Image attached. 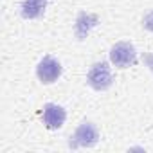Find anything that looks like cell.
Listing matches in <instances>:
<instances>
[{
  "instance_id": "cell-1",
  "label": "cell",
  "mask_w": 153,
  "mask_h": 153,
  "mask_svg": "<svg viewBox=\"0 0 153 153\" xmlns=\"http://www.w3.org/2000/svg\"><path fill=\"white\" fill-rule=\"evenodd\" d=\"M87 85L97 92H105L114 85V72L110 63L97 61L94 63L87 72Z\"/></svg>"
},
{
  "instance_id": "cell-2",
  "label": "cell",
  "mask_w": 153,
  "mask_h": 153,
  "mask_svg": "<svg viewBox=\"0 0 153 153\" xmlns=\"http://www.w3.org/2000/svg\"><path fill=\"white\" fill-rule=\"evenodd\" d=\"M99 140V131L96 128V124L88 123V121H83L76 131L70 135V140H68V148L72 149H78V148H92L96 146Z\"/></svg>"
},
{
  "instance_id": "cell-3",
  "label": "cell",
  "mask_w": 153,
  "mask_h": 153,
  "mask_svg": "<svg viewBox=\"0 0 153 153\" xmlns=\"http://www.w3.org/2000/svg\"><path fill=\"white\" fill-rule=\"evenodd\" d=\"M137 61L135 45L130 42H117L110 49V63L117 68H128Z\"/></svg>"
},
{
  "instance_id": "cell-4",
  "label": "cell",
  "mask_w": 153,
  "mask_h": 153,
  "mask_svg": "<svg viewBox=\"0 0 153 153\" xmlns=\"http://www.w3.org/2000/svg\"><path fill=\"white\" fill-rule=\"evenodd\" d=\"M61 72H63V67L54 56H43L40 59V63L36 65V76L43 85H51V83L58 81Z\"/></svg>"
},
{
  "instance_id": "cell-5",
  "label": "cell",
  "mask_w": 153,
  "mask_h": 153,
  "mask_svg": "<svg viewBox=\"0 0 153 153\" xmlns=\"http://www.w3.org/2000/svg\"><path fill=\"white\" fill-rule=\"evenodd\" d=\"M42 121L47 130H59L67 121V112L56 103H47L42 108Z\"/></svg>"
},
{
  "instance_id": "cell-6",
  "label": "cell",
  "mask_w": 153,
  "mask_h": 153,
  "mask_svg": "<svg viewBox=\"0 0 153 153\" xmlns=\"http://www.w3.org/2000/svg\"><path fill=\"white\" fill-rule=\"evenodd\" d=\"M99 24V16L94 15V13H87V11H81L76 18V24H74V33H76V38L78 40H85L90 31L94 27H97Z\"/></svg>"
},
{
  "instance_id": "cell-7",
  "label": "cell",
  "mask_w": 153,
  "mask_h": 153,
  "mask_svg": "<svg viewBox=\"0 0 153 153\" xmlns=\"http://www.w3.org/2000/svg\"><path fill=\"white\" fill-rule=\"evenodd\" d=\"M47 9V0H22L20 2V15L25 20L42 18Z\"/></svg>"
},
{
  "instance_id": "cell-8",
  "label": "cell",
  "mask_w": 153,
  "mask_h": 153,
  "mask_svg": "<svg viewBox=\"0 0 153 153\" xmlns=\"http://www.w3.org/2000/svg\"><path fill=\"white\" fill-rule=\"evenodd\" d=\"M142 27L146 29V31H149V33H153V9L142 18Z\"/></svg>"
},
{
  "instance_id": "cell-9",
  "label": "cell",
  "mask_w": 153,
  "mask_h": 153,
  "mask_svg": "<svg viewBox=\"0 0 153 153\" xmlns=\"http://www.w3.org/2000/svg\"><path fill=\"white\" fill-rule=\"evenodd\" d=\"M142 63L153 72V52H142Z\"/></svg>"
}]
</instances>
